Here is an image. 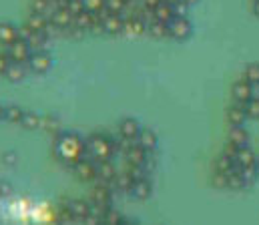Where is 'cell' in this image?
Segmentation results:
<instances>
[{
	"mask_svg": "<svg viewBox=\"0 0 259 225\" xmlns=\"http://www.w3.org/2000/svg\"><path fill=\"white\" fill-rule=\"evenodd\" d=\"M53 153L61 163L72 167L87 157V139H82L74 131H61L53 143Z\"/></svg>",
	"mask_w": 259,
	"mask_h": 225,
	"instance_id": "cell-1",
	"label": "cell"
},
{
	"mask_svg": "<svg viewBox=\"0 0 259 225\" xmlns=\"http://www.w3.org/2000/svg\"><path fill=\"white\" fill-rule=\"evenodd\" d=\"M87 151L95 163L111 161L117 155L115 137H111L107 133H93L91 137H87Z\"/></svg>",
	"mask_w": 259,
	"mask_h": 225,
	"instance_id": "cell-2",
	"label": "cell"
},
{
	"mask_svg": "<svg viewBox=\"0 0 259 225\" xmlns=\"http://www.w3.org/2000/svg\"><path fill=\"white\" fill-rule=\"evenodd\" d=\"M53 67V59L49 55V51H36L30 55L28 63H26V69L28 73H34V75H45L49 73Z\"/></svg>",
	"mask_w": 259,
	"mask_h": 225,
	"instance_id": "cell-3",
	"label": "cell"
},
{
	"mask_svg": "<svg viewBox=\"0 0 259 225\" xmlns=\"http://www.w3.org/2000/svg\"><path fill=\"white\" fill-rule=\"evenodd\" d=\"M167 26H169V38L173 40H187L193 32V26L187 16H175Z\"/></svg>",
	"mask_w": 259,
	"mask_h": 225,
	"instance_id": "cell-4",
	"label": "cell"
},
{
	"mask_svg": "<svg viewBox=\"0 0 259 225\" xmlns=\"http://www.w3.org/2000/svg\"><path fill=\"white\" fill-rule=\"evenodd\" d=\"M72 171H74L78 181H84V183H95L97 181V163L93 159H89V157H84L78 163H74Z\"/></svg>",
	"mask_w": 259,
	"mask_h": 225,
	"instance_id": "cell-5",
	"label": "cell"
},
{
	"mask_svg": "<svg viewBox=\"0 0 259 225\" xmlns=\"http://www.w3.org/2000/svg\"><path fill=\"white\" fill-rule=\"evenodd\" d=\"M253 95H255V86L251 82H247L243 76L231 84V97L237 105H245L247 101L253 99Z\"/></svg>",
	"mask_w": 259,
	"mask_h": 225,
	"instance_id": "cell-6",
	"label": "cell"
},
{
	"mask_svg": "<svg viewBox=\"0 0 259 225\" xmlns=\"http://www.w3.org/2000/svg\"><path fill=\"white\" fill-rule=\"evenodd\" d=\"M6 53H8V57H10V61L12 63H20V65H26L28 63V59H30V55H32V49H30V44L26 42V40H14L10 47H6L4 49Z\"/></svg>",
	"mask_w": 259,
	"mask_h": 225,
	"instance_id": "cell-7",
	"label": "cell"
},
{
	"mask_svg": "<svg viewBox=\"0 0 259 225\" xmlns=\"http://www.w3.org/2000/svg\"><path fill=\"white\" fill-rule=\"evenodd\" d=\"M127 195H131V197L137 199V201H145V199H149V197L153 195V181H151V177L135 179V181L131 183V189Z\"/></svg>",
	"mask_w": 259,
	"mask_h": 225,
	"instance_id": "cell-8",
	"label": "cell"
},
{
	"mask_svg": "<svg viewBox=\"0 0 259 225\" xmlns=\"http://www.w3.org/2000/svg\"><path fill=\"white\" fill-rule=\"evenodd\" d=\"M63 205L72 213L74 221H80L89 213V209L93 207V203L89 199H82V197H66L65 201H63Z\"/></svg>",
	"mask_w": 259,
	"mask_h": 225,
	"instance_id": "cell-9",
	"label": "cell"
},
{
	"mask_svg": "<svg viewBox=\"0 0 259 225\" xmlns=\"http://www.w3.org/2000/svg\"><path fill=\"white\" fill-rule=\"evenodd\" d=\"M141 129H143V127H141V123H139L135 117H125V119H121V123L117 125V135L137 141V135L141 133Z\"/></svg>",
	"mask_w": 259,
	"mask_h": 225,
	"instance_id": "cell-10",
	"label": "cell"
},
{
	"mask_svg": "<svg viewBox=\"0 0 259 225\" xmlns=\"http://www.w3.org/2000/svg\"><path fill=\"white\" fill-rule=\"evenodd\" d=\"M137 143L147 151V153H157L159 147V137L153 129H141V133L137 135Z\"/></svg>",
	"mask_w": 259,
	"mask_h": 225,
	"instance_id": "cell-11",
	"label": "cell"
},
{
	"mask_svg": "<svg viewBox=\"0 0 259 225\" xmlns=\"http://www.w3.org/2000/svg\"><path fill=\"white\" fill-rule=\"evenodd\" d=\"M119 169L113 161H101L97 163V181H103V183H113L115 177H117Z\"/></svg>",
	"mask_w": 259,
	"mask_h": 225,
	"instance_id": "cell-12",
	"label": "cell"
},
{
	"mask_svg": "<svg viewBox=\"0 0 259 225\" xmlns=\"http://www.w3.org/2000/svg\"><path fill=\"white\" fill-rule=\"evenodd\" d=\"M101 24H103L105 34H111V36L123 34V30H125V18H123V14H111V16H109L107 20H103Z\"/></svg>",
	"mask_w": 259,
	"mask_h": 225,
	"instance_id": "cell-13",
	"label": "cell"
},
{
	"mask_svg": "<svg viewBox=\"0 0 259 225\" xmlns=\"http://www.w3.org/2000/svg\"><path fill=\"white\" fill-rule=\"evenodd\" d=\"M225 117H227V123L231 125V127H243V123L247 121V113H245V105H231L229 109H227V113H225Z\"/></svg>",
	"mask_w": 259,
	"mask_h": 225,
	"instance_id": "cell-14",
	"label": "cell"
},
{
	"mask_svg": "<svg viewBox=\"0 0 259 225\" xmlns=\"http://www.w3.org/2000/svg\"><path fill=\"white\" fill-rule=\"evenodd\" d=\"M123 18H125V30H123V34H129V36H141V34H145V32H147V24H145L141 18L131 16V14H123Z\"/></svg>",
	"mask_w": 259,
	"mask_h": 225,
	"instance_id": "cell-15",
	"label": "cell"
},
{
	"mask_svg": "<svg viewBox=\"0 0 259 225\" xmlns=\"http://www.w3.org/2000/svg\"><path fill=\"white\" fill-rule=\"evenodd\" d=\"M14 40H18V26H14L10 22H0V47L6 49Z\"/></svg>",
	"mask_w": 259,
	"mask_h": 225,
	"instance_id": "cell-16",
	"label": "cell"
},
{
	"mask_svg": "<svg viewBox=\"0 0 259 225\" xmlns=\"http://www.w3.org/2000/svg\"><path fill=\"white\" fill-rule=\"evenodd\" d=\"M227 141L233 143L235 147H247L249 145V133L245 131V127H231L227 133Z\"/></svg>",
	"mask_w": 259,
	"mask_h": 225,
	"instance_id": "cell-17",
	"label": "cell"
},
{
	"mask_svg": "<svg viewBox=\"0 0 259 225\" xmlns=\"http://www.w3.org/2000/svg\"><path fill=\"white\" fill-rule=\"evenodd\" d=\"M72 20H74V16H72V14H70L66 8L53 12V16H51L53 26H57L61 32H66V28H70V26H72Z\"/></svg>",
	"mask_w": 259,
	"mask_h": 225,
	"instance_id": "cell-18",
	"label": "cell"
},
{
	"mask_svg": "<svg viewBox=\"0 0 259 225\" xmlns=\"http://www.w3.org/2000/svg\"><path fill=\"white\" fill-rule=\"evenodd\" d=\"M131 183H133V177L127 173V163H125V169H119V173L113 181V191L115 193H129Z\"/></svg>",
	"mask_w": 259,
	"mask_h": 225,
	"instance_id": "cell-19",
	"label": "cell"
},
{
	"mask_svg": "<svg viewBox=\"0 0 259 225\" xmlns=\"http://www.w3.org/2000/svg\"><path fill=\"white\" fill-rule=\"evenodd\" d=\"M97 22H99L97 16H95L93 12H89V10H82V12L76 14L74 20H72V24H74L76 28H80L82 32H91V28H93Z\"/></svg>",
	"mask_w": 259,
	"mask_h": 225,
	"instance_id": "cell-20",
	"label": "cell"
},
{
	"mask_svg": "<svg viewBox=\"0 0 259 225\" xmlns=\"http://www.w3.org/2000/svg\"><path fill=\"white\" fill-rule=\"evenodd\" d=\"M26 24H28L34 32H45V34H47V30H49V26H51V18L45 16V14L30 12L28 18H26Z\"/></svg>",
	"mask_w": 259,
	"mask_h": 225,
	"instance_id": "cell-21",
	"label": "cell"
},
{
	"mask_svg": "<svg viewBox=\"0 0 259 225\" xmlns=\"http://www.w3.org/2000/svg\"><path fill=\"white\" fill-rule=\"evenodd\" d=\"M40 131L59 135V133L63 131V123H61V119L55 117V115H40Z\"/></svg>",
	"mask_w": 259,
	"mask_h": 225,
	"instance_id": "cell-22",
	"label": "cell"
},
{
	"mask_svg": "<svg viewBox=\"0 0 259 225\" xmlns=\"http://www.w3.org/2000/svg\"><path fill=\"white\" fill-rule=\"evenodd\" d=\"M235 169H237V163L231 161V159L225 157V155H219V157L213 161V173H221V175H227V177H229Z\"/></svg>",
	"mask_w": 259,
	"mask_h": 225,
	"instance_id": "cell-23",
	"label": "cell"
},
{
	"mask_svg": "<svg viewBox=\"0 0 259 225\" xmlns=\"http://www.w3.org/2000/svg\"><path fill=\"white\" fill-rule=\"evenodd\" d=\"M28 75V69H26V65H20V63H12L10 67H8V71L4 73V78L6 80H10V82H20V80H24Z\"/></svg>",
	"mask_w": 259,
	"mask_h": 225,
	"instance_id": "cell-24",
	"label": "cell"
},
{
	"mask_svg": "<svg viewBox=\"0 0 259 225\" xmlns=\"http://www.w3.org/2000/svg\"><path fill=\"white\" fill-rule=\"evenodd\" d=\"M147 155H149V153H147V151L143 149V147L135 141V145L125 153V161H127L129 165H143V163H145V159H147Z\"/></svg>",
	"mask_w": 259,
	"mask_h": 225,
	"instance_id": "cell-25",
	"label": "cell"
},
{
	"mask_svg": "<svg viewBox=\"0 0 259 225\" xmlns=\"http://www.w3.org/2000/svg\"><path fill=\"white\" fill-rule=\"evenodd\" d=\"M153 16H155V20H161V22H171L173 18H175V10H173V4H169V2H161L155 10H153Z\"/></svg>",
	"mask_w": 259,
	"mask_h": 225,
	"instance_id": "cell-26",
	"label": "cell"
},
{
	"mask_svg": "<svg viewBox=\"0 0 259 225\" xmlns=\"http://www.w3.org/2000/svg\"><path fill=\"white\" fill-rule=\"evenodd\" d=\"M239 167H251V165H257V153L251 149L249 145L247 147H241L237 153V161H235Z\"/></svg>",
	"mask_w": 259,
	"mask_h": 225,
	"instance_id": "cell-27",
	"label": "cell"
},
{
	"mask_svg": "<svg viewBox=\"0 0 259 225\" xmlns=\"http://www.w3.org/2000/svg\"><path fill=\"white\" fill-rule=\"evenodd\" d=\"M147 32L153 38H169V26H167V22H161V20H155V18L147 24Z\"/></svg>",
	"mask_w": 259,
	"mask_h": 225,
	"instance_id": "cell-28",
	"label": "cell"
},
{
	"mask_svg": "<svg viewBox=\"0 0 259 225\" xmlns=\"http://www.w3.org/2000/svg\"><path fill=\"white\" fill-rule=\"evenodd\" d=\"M32 12H36V14H45V16H53V12H57V8H55V2L53 0H32Z\"/></svg>",
	"mask_w": 259,
	"mask_h": 225,
	"instance_id": "cell-29",
	"label": "cell"
},
{
	"mask_svg": "<svg viewBox=\"0 0 259 225\" xmlns=\"http://www.w3.org/2000/svg\"><path fill=\"white\" fill-rule=\"evenodd\" d=\"M22 115H24V109H20L18 105H6V109H4V121L12 123V125H20Z\"/></svg>",
	"mask_w": 259,
	"mask_h": 225,
	"instance_id": "cell-30",
	"label": "cell"
},
{
	"mask_svg": "<svg viewBox=\"0 0 259 225\" xmlns=\"http://www.w3.org/2000/svg\"><path fill=\"white\" fill-rule=\"evenodd\" d=\"M103 213H105V209L93 205V207L89 209V213L80 219V223L82 225H103Z\"/></svg>",
	"mask_w": 259,
	"mask_h": 225,
	"instance_id": "cell-31",
	"label": "cell"
},
{
	"mask_svg": "<svg viewBox=\"0 0 259 225\" xmlns=\"http://www.w3.org/2000/svg\"><path fill=\"white\" fill-rule=\"evenodd\" d=\"M20 127H24V129H28V131L40 129V115H38V113H32V111H24L22 121H20Z\"/></svg>",
	"mask_w": 259,
	"mask_h": 225,
	"instance_id": "cell-32",
	"label": "cell"
},
{
	"mask_svg": "<svg viewBox=\"0 0 259 225\" xmlns=\"http://www.w3.org/2000/svg\"><path fill=\"white\" fill-rule=\"evenodd\" d=\"M125 221H127V219L123 217V213L117 211L115 207H109V209H105V213H103V225H123Z\"/></svg>",
	"mask_w": 259,
	"mask_h": 225,
	"instance_id": "cell-33",
	"label": "cell"
},
{
	"mask_svg": "<svg viewBox=\"0 0 259 225\" xmlns=\"http://www.w3.org/2000/svg\"><path fill=\"white\" fill-rule=\"evenodd\" d=\"M28 44H30V49H32V53H36V51H47V44H49V34H45V32H34L28 40H26Z\"/></svg>",
	"mask_w": 259,
	"mask_h": 225,
	"instance_id": "cell-34",
	"label": "cell"
},
{
	"mask_svg": "<svg viewBox=\"0 0 259 225\" xmlns=\"http://www.w3.org/2000/svg\"><path fill=\"white\" fill-rule=\"evenodd\" d=\"M243 78L247 82H251L253 86L259 84V63H249L245 69H243Z\"/></svg>",
	"mask_w": 259,
	"mask_h": 225,
	"instance_id": "cell-35",
	"label": "cell"
},
{
	"mask_svg": "<svg viewBox=\"0 0 259 225\" xmlns=\"http://www.w3.org/2000/svg\"><path fill=\"white\" fill-rule=\"evenodd\" d=\"M239 173H241V177L245 179L247 187H249V185H253V183L259 179V167H257V165H251V167H241V169H239Z\"/></svg>",
	"mask_w": 259,
	"mask_h": 225,
	"instance_id": "cell-36",
	"label": "cell"
},
{
	"mask_svg": "<svg viewBox=\"0 0 259 225\" xmlns=\"http://www.w3.org/2000/svg\"><path fill=\"white\" fill-rule=\"evenodd\" d=\"M105 6L113 12V14H125L129 8V0H107Z\"/></svg>",
	"mask_w": 259,
	"mask_h": 225,
	"instance_id": "cell-37",
	"label": "cell"
},
{
	"mask_svg": "<svg viewBox=\"0 0 259 225\" xmlns=\"http://www.w3.org/2000/svg\"><path fill=\"white\" fill-rule=\"evenodd\" d=\"M245 113L247 119H259V97H253L251 101L245 103Z\"/></svg>",
	"mask_w": 259,
	"mask_h": 225,
	"instance_id": "cell-38",
	"label": "cell"
},
{
	"mask_svg": "<svg viewBox=\"0 0 259 225\" xmlns=\"http://www.w3.org/2000/svg\"><path fill=\"white\" fill-rule=\"evenodd\" d=\"M105 2H107V0H82L84 10H89V12H93V14H97L99 10H103V8H105Z\"/></svg>",
	"mask_w": 259,
	"mask_h": 225,
	"instance_id": "cell-39",
	"label": "cell"
},
{
	"mask_svg": "<svg viewBox=\"0 0 259 225\" xmlns=\"http://www.w3.org/2000/svg\"><path fill=\"white\" fill-rule=\"evenodd\" d=\"M237 153H239V147H235L233 143H225V147H223V151H221V155H225V157H229L231 161H237Z\"/></svg>",
	"mask_w": 259,
	"mask_h": 225,
	"instance_id": "cell-40",
	"label": "cell"
},
{
	"mask_svg": "<svg viewBox=\"0 0 259 225\" xmlns=\"http://www.w3.org/2000/svg\"><path fill=\"white\" fill-rule=\"evenodd\" d=\"M66 10H68L72 16H76V14H80V12L84 10V4H82V0H68Z\"/></svg>",
	"mask_w": 259,
	"mask_h": 225,
	"instance_id": "cell-41",
	"label": "cell"
},
{
	"mask_svg": "<svg viewBox=\"0 0 259 225\" xmlns=\"http://www.w3.org/2000/svg\"><path fill=\"white\" fill-rule=\"evenodd\" d=\"M211 185L217 187V189H227V175L213 173V181H211Z\"/></svg>",
	"mask_w": 259,
	"mask_h": 225,
	"instance_id": "cell-42",
	"label": "cell"
},
{
	"mask_svg": "<svg viewBox=\"0 0 259 225\" xmlns=\"http://www.w3.org/2000/svg\"><path fill=\"white\" fill-rule=\"evenodd\" d=\"M10 65H12V61H10L8 53L6 51H0V76H4V73L8 71Z\"/></svg>",
	"mask_w": 259,
	"mask_h": 225,
	"instance_id": "cell-43",
	"label": "cell"
},
{
	"mask_svg": "<svg viewBox=\"0 0 259 225\" xmlns=\"http://www.w3.org/2000/svg\"><path fill=\"white\" fill-rule=\"evenodd\" d=\"M2 163L6 165V167H12V165H16V161H18V155L14 153V151H6V153H2Z\"/></svg>",
	"mask_w": 259,
	"mask_h": 225,
	"instance_id": "cell-44",
	"label": "cell"
},
{
	"mask_svg": "<svg viewBox=\"0 0 259 225\" xmlns=\"http://www.w3.org/2000/svg\"><path fill=\"white\" fill-rule=\"evenodd\" d=\"M173 10H175V16H187V12H189V4L183 2V0H179V2L173 4Z\"/></svg>",
	"mask_w": 259,
	"mask_h": 225,
	"instance_id": "cell-45",
	"label": "cell"
},
{
	"mask_svg": "<svg viewBox=\"0 0 259 225\" xmlns=\"http://www.w3.org/2000/svg\"><path fill=\"white\" fill-rule=\"evenodd\" d=\"M32 34H34V30H32L26 22H24L22 26H18V38H20V40H28Z\"/></svg>",
	"mask_w": 259,
	"mask_h": 225,
	"instance_id": "cell-46",
	"label": "cell"
},
{
	"mask_svg": "<svg viewBox=\"0 0 259 225\" xmlns=\"http://www.w3.org/2000/svg\"><path fill=\"white\" fill-rule=\"evenodd\" d=\"M161 2H163V0H141V4H143L145 8H149V10H155Z\"/></svg>",
	"mask_w": 259,
	"mask_h": 225,
	"instance_id": "cell-47",
	"label": "cell"
},
{
	"mask_svg": "<svg viewBox=\"0 0 259 225\" xmlns=\"http://www.w3.org/2000/svg\"><path fill=\"white\" fill-rule=\"evenodd\" d=\"M251 8H253V14H255V16H259V0H253Z\"/></svg>",
	"mask_w": 259,
	"mask_h": 225,
	"instance_id": "cell-48",
	"label": "cell"
},
{
	"mask_svg": "<svg viewBox=\"0 0 259 225\" xmlns=\"http://www.w3.org/2000/svg\"><path fill=\"white\" fill-rule=\"evenodd\" d=\"M4 109H6V107H4V105H0V121H4Z\"/></svg>",
	"mask_w": 259,
	"mask_h": 225,
	"instance_id": "cell-49",
	"label": "cell"
},
{
	"mask_svg": "<svg viewBox=\"0 0 259 225\" xmlns=\"http://www.w3.org/2000/svg\"><path fill=\"white\" fill-rule=\"evenodd\" d=\"M183 2H187V4L191 6V4H195V2H199V0H183Z\"/></svg>",
	"mask_w": 259,
	"mask_h": 225,
	"instance_id": "cell-50",
	"label": "cell"
},
{
	"mask_svg": "<svg viewBox=\"0 0 259 225\" xmlns=\"http://www.w3.org/2000/svg\"><path fill=\"white\" fill-rule=\"evenodd\" d=\"M253 97H259V84L255 86V95H253Z\"/></svg>",
	"mask_w": 259,
	"mask_h": 225,
	"instance_id": "cell-51",
	"label": "cell"
},
{
	"mask_svg": "<svg viewBox=\"0 0 259 225\" xmlns=\"http://www.w3.org/2000/svg\"><path fill=\"white\" fill-rule=\"evenodd\" d=\"M123 225H137V223H131V221H125Z\"/></svg>",
	"mask_w": 259,
	"mask_h": 225,
	"instance_id": "cell-52",
	"label": "cell"
},
{
	"mask_svg": "<svg viewBox=\"0 0 259 225\" xmlns=\"http://www.w3.org/2000/svg\"><path fill=\"white\" fill-rule=\"evenodd\" d=\"M257 167H259V157H257Z\"/></svg>",
	"mask_w": 259,
	"mask_h": 225,
	"instance_id": "cell-53",
	"label": "cell"
},
{
	"mask_svg": "<svg viewBox=\"0 0 259 225\" xmlns=\"http://www.w3.org/2000/svg\"><path fill=\"white\" fill-rule=\"evenodd\" d=\"M135 2H141V0H135Z\"/></svg>",
	"mask_w": 259,
	"mask_h": 225,
	"instance_id": "cell-54",
	"label": "cell"
}]
</instances>
